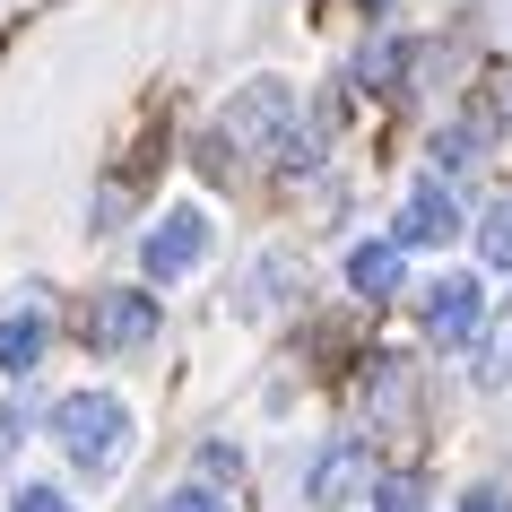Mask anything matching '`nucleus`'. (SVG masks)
I'll return each instance as SVG.
<instances>
[{
	"mask_svg": "<svg viewBox=\"0 0 512 512\" xmlns=\"http://www.w3.org/2000/svg\"><path fill=\"white\" fill-rule=\"evenodd\" d=\"M235 157H278V165H313L322 157V122H304L296 113V87H278V79H252L226 105V122L209 131V148H200V165L209 174H226Z\"/></svg>",
	"mask_w": 512,
	"mask_h": 512,
	"instance_id": "1",
	"label": "nucleus"
},
{
	"mask_svg": "<svg viewBox=\"0 0 512 512\" xmlns=\"http://www.w3.org/2000/svg\"><path fill=\"white\" fill-rule=\"evenodd\" d=\"M53 434H61V452H70V460L87 469V478H96V469H113V460H122L131 408L113 400V391H70V400L53 408Z\"/></svg>",
	"mask_w": 512,
	"mask_h": 512,
	"instance_id": "2",
	"label": "nucleus"
},
{
	"mask_svg": "<svg viewBox=\"0 0 512 512\" xmlns=\"http://www.w3.org/2000/svg\"><path fill=\"white\" fill-rule=\"evenodd\" d=\"M79 339H87V348H105V356L148 348V339H157V296H131V287H105V296H87Z\"/></svg>",
	"mask_w": 512,
	"mask_h": 512,
	"instance_id": "3",
	"label": "nucleus"
},
{
	"mask_svg": "<svg viewBox=\"0 0 512 512\" xmlns=\"http://www.w3.org/2000/svg\"><path fill=\"white\" fill-rule=\"evenodd\" d=\"M139 261H148V278H183V270H200L209 261V217L200 209H174V217H157L148 226V243H139Z\"/></svg>",
	"mask_w": 512,
	"mask_h": 512,
	"instance_id": "4",
	"label": "nucleus"
},
{
	"mask_svg": "<svg viewBox=\"0 0 512 512\" xmlns=\"http://www.w3.org/2000/svg\"><path fill=\"white\" fill-rule=\"evenodd\" d=\"M478 278H434V296H426V339L434 348H460L469 330H478Z\"/></svg>",
	"mask_w": 512,
	"mask_h": 512,
	"instance_id": "5",
	"label": "nucleus"
},
{
	"mask_svg": "<svg viewBox=\"0 0 512 512\" xmlns=\"http://www.w3.org/2000/svg\"><path fill=\"white\" fill-rule=\"evenodd\" d=\"M356 486H365V443H330L322 460H313V512H339V504H356Z\"/></svg>",
	"mask_w": 512,
	"mask_h": 512,
	"instance_id": "6",
	"label": "nucleus"
},
{
	"mask_svg": "<svg viewBox=\"0 0 512 512\" xmlns=\"http://www.w3.org/2000/svg\"><path fill=\"white\" fill-rule=\"evenodd\" d=\"M452 235H460V200L443 183H417L400 209V243H452Z\"/></svg>",
	"mask_w": 512,
	"mask_h": 512,
	"instance_id": "7",
	"label": "nucleus"
},
{
	"mask_svg": "<svg viewBox=\"0 0 512 512\" xmlns=\"http://www.w3.org/2000/svg\"><path fill=\"white\" fill-rule=\"evenodd\" d=\"M348 287L365 304L400 296V243H356V252H348Z\"/></svg>",
	"mask_w": 512,
	"mask_h": 512,
	"instance_id": "8",
	"label": "nucleus"
},
{
	"mask_svg": "<svg viewBox=\"0 0 512 512\" xmlns=\"http://www.w3.org/2000/svg\"><path fill=\"white\" fill-rule=\"evenodd\" d=\"M35 356H44V313H9V322H0V365H9V374H35Z\"/></svg>",
	"mask_w": 512,
	"mask_h": 512,
	"instance_id": "9",
	"label": "nucleus"
},
{
	"mask_svg": "<svg viewBox=\"0 0 512 512\" xmlns=\"http://www.w3.org/2000/svg\"><path fill=\"white\" fill-rule=\"evenodd\" d=\"M478 148H486L478 122H452V131L434 139V165H443V174H469V165H478Z\"/></svg>",
	"mask_w": 512,
	"mask_h": 512,
	"instance_id": "10",
	"label": "nucleus"
},
{
	"mask_svg": "<svg viewBox=\"0 0 512 512\" xmlns=\"http://www.w3.org/2000/svg\"><path fill=\"white\" fill-rule=\"evenodd\" d=\"M374 512H426V478H417V469H391V478L374 486Z\"/></svg>",
	"mask_w": 512,
	"mask_h": 512,
	"instance_id": "11",
	"label": "nucleus"
},
{
	"mask_svg": "<svg viewBox=\"0 0 512 512\" xmlns=\"http://www.w3.org/2000/svg\"><path fill=\"white\" fill-rule=\"evenodd\" d=\"M478 252L495 261V270H512V191L486 209V226H478Z\"/></svg>",
	"mask_w": 512,
	"mask_h": 512,
	"instance_id": "12",
	"label": "nucleus"
},
{
	"mask_svg": "<svg viewBox=\"0 0 512 512\" xmlns=\"http://www.w3.org/2000/svg\"><path fill=\"white\" fill-rule=\"evenodd\" d=\"M478 382H512V296H504V322H495V339H486Z\"/></svg>",
	"mask_w": 512,
	"mask_h": 512,
	"instance_id": "13",
	"label": "nucleus"
},
{
	"mask_svg": "<svg viewBox=\"0 0 512 512\" xmlns=\"http://www.w3.org/2000/svg\"><path fill=\"white\" fill-rule=\"evenodd\" d=\"M9 512H79V504H70L61 486H18V495H9Z\"/></svg>",
	"mask_w": 512,
	"mask_h": 512,
	"instance_id": "14",
	"label": "nucleus"
},
{
	"mask_svg": "<svg viewBox=\"0 0 512 512\" xmlns=\"http://www.w3.org/2000/svg\"><path fill=\"white\" fill-rule=\"evenodd\" d=\"M157 512H226V504H217L209 486H183V495H165V504H157Z\"/></svg>",
	"mask_w": 512,
	"mask_h": 512,
	"instance_id": "15",
	"label": "nucleus"
},
{
	"mask_svg": "<svg viewBox=\"0 0 512 512\" xmlns=\"http://www.w3.org/2000/svg\"><path fill=\"white\" fill-rule=\"evenodd\" d=\"M200 469H209V478H226V486H235V478H243V460H235V452H226V443H209V452H200Z\"/></svg>",
	"mask_w": 512,
	"mask_h": 512,
	"instance_id": "16",
	"label": "nucleus"
},
{
	"mask_svg": "<svg viewBox=\"0 0 512 512\" xmlns=\"http://www.w3.org/2000/svg\"><path fill=\"white\" fill-rule=\"evenodd\" d=\"M460 512H512V495H495V486H478V495H469Z\"/></svg>",
	"mask_w": 512,
	"mask_h": 512,
	"instance_id": "17",
	"label": "nucleus"
},
{
	"mask_svg": "<svg viewBox=\"0 0 512 512\" xmlns=\"http://www.w3.org/2000/svg\"><path fill=\"white\" fill-rule=\"evenodd\" d=\"M9 443H18V408H9V417H0V452H9Z\"/></svg>",
	"mask_w": 512,
	"mask_h": 512,
	"instance_id": "18",
	"label": "nucleus"
},
{
	"mask_svg": "<svg viewBox=\"0 0 512 512\" xmlns=\"http://www.w3.org/2000/svg\"><path fill=\"white\" fill-rule=\"evenodd\" d=\"M356 9H365V18H382V9H391V0H356Z\"/></svg>",
	"mask_w": 512,
	"mask_h": 512,
	"instance_id": "19",
	"label": "nucleus"
},
{
	"mask_svg": "<svg viewBox=\"0 0 512 512\" xmlns=\"http://www.w3.org/2000/svg\"><path fill=\"white\" fill-rule=\"evenodd\" d=\"M504 122H512V96H504Z\"/></svg>",
	"mask_w": 512,
	"mask_h": 512,
	"instance_id": "20",
	"label": "nucleus"
}]
</instances>
